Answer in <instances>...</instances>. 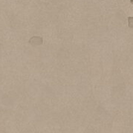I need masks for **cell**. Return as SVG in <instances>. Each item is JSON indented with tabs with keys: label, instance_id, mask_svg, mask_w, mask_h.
Listing matches in <instances>:
<instances>
[{
	"label": "cell",
	"instance_id": "6da1fadb",
	"mask_svg": "<svg viewBox=\"0 0 133 133\" xmlns=\"http://www.w3.org/2000/svg\"><path fill=\"white\" fill-rule=\"evenodd\" d=\"M30 43L32 45H41L43 43V39L39 37H34L30 39Z\"/></svg>",
	"mask_w": 133,
	"mask_h": 133
},
{
	"label": "cell",
	"instance_id": "7a4b0ae2",
	"mask_svg": "<svg viewBox=\"0 0 133 133\" xmlns=\"http://www.w3.org/2000/svg\"><path fill=\"white\" fill-rule=\"evenodd\" d=\"M128 25L130 28L133 29V16H129L128 17Z\"/></svg>",
	"mask_w": 133,
	"mask_h": 133
},
{
	"label": "cell",
	"instance_id": "3957f363",
	"mask_svg": "<svg viewBox=\"0 0 133 133\" xmlns=\"http://www.w3.org/2000/svg\"><path fill=\"white\" fill-rule=\"evenodd\" d=\"M130 3H131L132 5H133V0H132V1H130Z\"/></svg>",
	"mask_w": 133,
	"mask_h": 133
}]
</instances>
